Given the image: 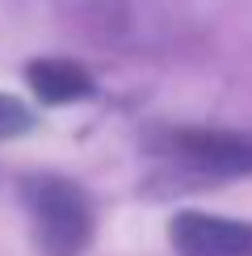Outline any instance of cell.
Segmentation results:
<instances>
[{"label": "cell", "instance_id": "cell-5", "mask_svg": "<svg viewBox=\"0 0 252 256\" xmlns=\"http://www.w3.org/2000/svg\"><path fill=\"white\" fill-rule=\"evenodd\" d=\"M30 130H34V110L8 92H0V138H21Z\"/></svg>", "mask_w": 252, "mask_h": 256}, {"label": "cell", "instance_id": "cell-4", "mask_svg": "<svg viewBox=\"0 0 252 256\" xmlns=\"http://www.w3.org/2000/svg\"><path fill=\"white\" fill-rule=\"evenodd\" d=\"M26 80L34 88V97L46 105H72L92 92V76L76 59H34L26 68Z\"/></svg>", "mask_w": 252, "mask_h": 256}, {"label": "cell", "instance_id": "cell-3", "mask_svg": "<svg viewBox=\"0 0 252 256\" xmlns=\"http://www.w3.org/2000/svg\"><path fill=\"white\" fill-rule=\"evenodd\" d=\"M172 248L176 256H252V222L181 210L172 218Z\"/></svg>", "mask_w": 252, "mask_h": 256}, {"label": "cell", "instance_id": "cell-2", "mask_svg": "<svg viewBox=\"0 0 252 256\" xmlns=\"http://www.w3.org/2000/svg\"><path fill=\"white\" fill-rule=\"evenodd\" d=\"M164 156L189 164L206 176H252V130H202V126H176L156 138Z\"/></svg>", "mask_w": 252, "mask_h": 256}, {"label": "cell", "instance_id": "cell-1", "mask_svg": "<svg viewBox=\"0 0 252 256\" xmlns=\"http://www.w3.org/2000/svg\"><path fill=\"white\" fill-rule=\"evenodd\" d=\"M26 210L34 218L38 248L46 256H80L92 240V206L80 185L63 176H30L21 185Z\"/></svg>", "mask_w": 252, "mask_h": 256}]
</instances>
